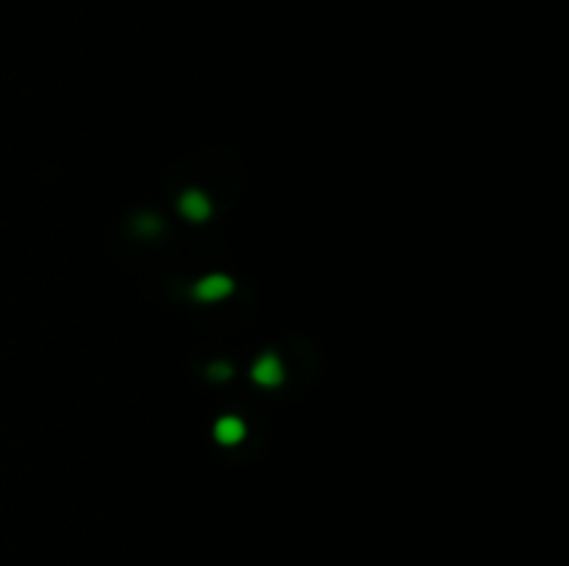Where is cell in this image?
<instances>
[{
	"label": "cell",
	"instance_id": "6da1fadb",
	"mask_svg": "<svg viewBox=\"0 0 569 566\" xmlns=\"http://www.w3.org/2000/svg\"><path fill=\"white\" fill-rule=\"evenodd\" d=\"M253 380H255V383H261V386H278V383L283 380L280 361H278L272 352L261 355V358L255 361V366H253Z\"/></svg>",
	"mask_w": 569,
	"mask_h": 566
},
{
	"label": "cell",
	"instance_id": "7a4b0ae2",
	"mask_svg": "<svg viewBox=\"0 0 569 566\" xmlns=\"http://www.w3.org/2000/svg\"><path fill=\"white\" fill-rule=\"evenodd\" d=\"M230 289H233V283L225 275H211L194 286V297L197 300H219V297L230 294Z\"/></svg>",
	"mask_w": 569,
	"mask_h": 566
},
{
	"label": "cell",
	"instance_id": "3957f363",
	"mask_svg": "<svg viewBox=\"0 0 569 566\" xmlns=\"http://www.w3.org/2000/svg\"><path fill=\"white\" fill-rule=\"evenodd\" d=\"M180 211L189 216V219H194V222H203L205 216H208V211H211V205H208V200H205V194L203 191H183V197H180Z\"/></svg>",
	"mask_w": 569,
	"mask_h": 566
},
{
	"label": "cell",
	"instance_id": "277c9868",
	"mask_svg": "<svg viewBox=\"0 0 569 566\" xmlns=\"http://www.w3.org/2000/svg\"><path fill=\"white\" fill-rule=\"evenodd\" d=\"M214 433H216V438H219L222 444H236V441L244 438V424H241L236 416H222V419L216 422Z\"/></svg>",
	"mask_w": 569,
	"mask_h": 566
},
{
	"label": "cell",
	"instance_id": "5b68a950",
	"mask_svg": "<svg viewBox=\"0 0 569 566\" xmlns=\"http://www.w3.org/2000/svg\"><path fill=\"white\" fill-rule=\"evenodd\" d=\"M133 230L142 233V236H155V233L161 230V222H158V216H153V214H142V216L133 219Z\"/></svg>",
	"mask_w": 569,
	"mask_h": 566
},
{
	"label": "cell",
	"instance_id": "8992f818",
	"mask_svg": "<svg viewBox=\"0 0 569 566\" xmlns=\"http://www.w3.org/2000/svg\"><path fill=\"white\" fill-rule=\"evenodd\" d=\"M228 375H230V366L222 363V361H216V363L208 366V377H211V380H225Z\"/></svg>",
	"mask_w": 569,
	"mask_h": 566
}]
</instances>
